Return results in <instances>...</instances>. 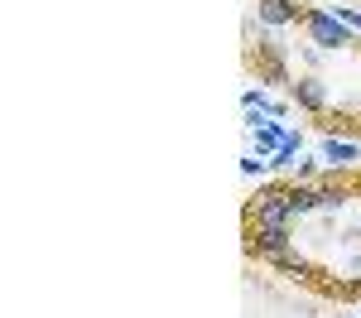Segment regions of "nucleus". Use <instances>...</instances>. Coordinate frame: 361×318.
<instances>
[{
  "mask_svg": "<svg viewBox=\"0 0 361 318\" xmlns=\"http://www.w3.org/2000/svg\"><path fill=\"white\" fill-rule=\"evenodd\" d=\"M260 82H294V78H289V68H284V63H260Z\"/></svg>",
  "mask_w": 361,
  "mask_h": 318,
  "instance_id": "14",
  "label": "nucleus"
},
{
  "mask_svg": "<svg viewBox=\"0 0 361 318\" xmlns=\"http://www.w3.org/2000/svg\"><path fill=\"white\" fill-rule=\"evenodd\" d=\"M241 173H246V178H265V173H270V159H265V154H246V159H241Z\"/></svg>",
  "mask_w": 361,
  "mask_h": 318,
  "instance_id": "13",
  "label": "nucleus"
},
{
  "mask_svg": "<svg viewBox=\"0 0 361 318\" xmlns=\"http://www.w3.org/2000/svg\"><path fill=\"white\" fill-rule=\"evenodd\" d=\"M328 10H333V15L342 20V25H352V29L361 34V10H357V5H328Z\"/></svg>",
  "mask_w": 361,
  "mask_h": 318,
  "instance_id": "15",
  "label": "nucleus"
},
{
  "mask_svg": "<svg viewBox=\"0 0 361 318\" xmlns=\"http://www.w3.org/2000/svg\"><path fill=\"white\" fill-rule=\"evenodd\" d=\"M250 236V251H260V256H284V251H294V227H246Z\"/></svg>",
  "mask_w": 361,
  "mask_h": 318,
  "instance_id": "4",
  "label": "nucleus"
},
{
  "mask_svg": "<svg viewBox=\"0 0 361 318\" xmlns=\"http://www.w3.org/2000/svg\"><path fill=\"white\" fill-rule=\"evenodd\" d=\"M284 135H289V126L279 121V116H260V126L250 130V154H275L279 145H284Z\"/></svg>",
  "mask_w": 361,
  "mask_h": 318,
  "instance_id": "7",
  "label": "nucleus"
},
{
  "mask_svg": "<svg viewBox=\"0 0 361 318\" xmlns=\"http://www.w3.org/2000/svg\"><path fill=\"white\" fill-rule=\"evenodd\" d=\"M270 265H275L279 275H289V280H313L318 270H313V260L294 256V251H284V256H270Z\"/></svg>",
  "mask_w": 361,
  "mask_h": 318,
  "instance_id": "10",
  "label": "nucleus"
},
{
  "mask_svg": "<svg viewBox=\"0 0 361 318\" xmlns=\"http://www.w3.org/2000/svg\"><path fill=\"white\" fill-rule=\"evenodd\" d=\"M318 159L328 164V169H352L361 159V140H352V135H328V140L318 145Z\"/></svg>",
  "mask_w": 361,
  "mask_h": 318,
  "instance_id": "5",
  "label": "nucleus"
},
{
  "mask_svg": "<svg viewBox=\"0 0 361 318\" xmlns=\"http://www.w3.org/2000/svg\"><path fill=\"white\" fill-rule=\"evenodd\" d=\"M299 149H304V130H289L284 145L270 154V169H294V164H299Z\"/></svg>",
  "mask_w": 361,
  "mask_h": 318,
  "instance_id": "11",
  "label": "nucleus"
},
{
  "mask_svg": "<svg viewBox=\"0 0 361 318\" xmlns=\"http://www.w3.org/2000/svg\"><path fill=\"white\" fill-rule=\"evenodd\" d=\"M289 212H294V222L308 217V212H318V183H289Z\"/></svg>",
  "mask_w": 361,
  "mask_h": 318,
  "instance_id": "8",
  "label": "nucleus"
},
{
  "mask_svg": "<svg viewBox=\"0 0 361 318\" xmlns=\"http://www.w3.org/2000/svg\"><path fill=\"white\" fill-rule=\"evenodd\" d=\"M347 198H352V188H347V183H337V178H323V183H318V207H323V212L347 207Z\"/></svg>",
  "mask_w": 361,
  "mask_h": 318,
  "instance_id": "12",
  "label": "nucleus"
},
{
  "mask_svg": "<svg viewBox=\"0 0 361 318\" xmlns=\"http://www.w3.org/2000/svg\"><path fill=\"white\" fill-rule=\"evenodd\" d=\"M304 29H308V44H313V49H323V54H337V49L357 44V29L342 25L333 10H323V5H308Z\"/></svg>",
  "mask_w": 361,
  "mask_h": 318,
  "instance_id": "2",
  "label": "nucleus"
},
{
  "mask_svg": "<svg viewBox=\"0 0 361 318\" xmlns=\"http://www.w3.org/2000/svg\"><path fill=\"white\" fill-rule=\"evenodd\" d=\"M246 227H294L289 212V183H260V193L246 207Z\"/></svg>",
  "mask_w": 361,
  "mask_h": 318,
  "instance_id": "1",
  "label": "nucleus"
},
{
  "mask_svg": "<svg viewBox=\"0 0 361 318\" xmlns=\"http://www.w3.org/2000/svg\"><path fill=\"white\" fill-rule=\"evenodd\" d=\"M308 5L299 0H255V20L260 29H284V25H304Z\"/></svg>",
  "mask_w": 361,
  "mask_h": 318,
  "instance_id": "3",
  "label": "nucleus"
},
{
  "mask_svg": "<svg viewBox=\"0 0 361 318\" xmlns=\"http://www.w3.org/2000/svg\"><path fill=\"white\" fill-rule=\"evenodd\" d=\"M241 102H246V111H265V116H279V121L289 116V106H284V102H275L265 87H246V97H241Z\"/></svg>",
  "mask_w": 361,
  "mask_h": 318,
  "instance_id": "9",
  "label": "nucleus"
},
{
  "mask_svg": "<svg viewBox=\"0 0 361 318\" xmlns=\"http://www.w3.org/2000/svg\"><path fill=\"white\" fill-rule=\"evenodd\" d=\"M289 102H294V106H299V111H328V87H323V78H313V73H308V78H294V82H289Z\"/></svg>",
  "mask_w": 361,
  "mask_h": 318,
  "instance_id": "6",
  "label": "nucleus"
}]
</instances>
